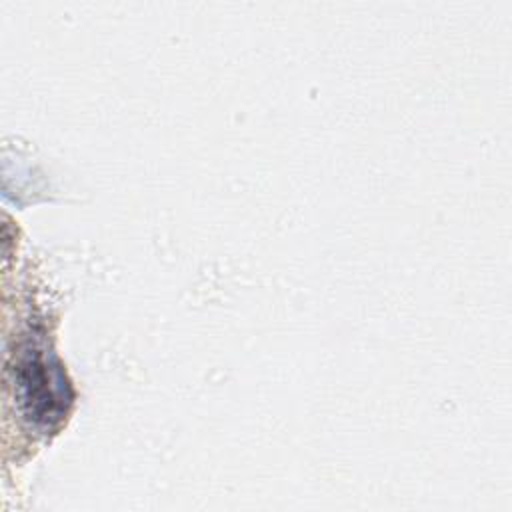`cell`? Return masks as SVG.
Returning a JSON list of instances; mask_svg holds the SVG:
<instances>
[{
    "label": "cell",
    "mask_w": 512,
    "mask_h": 512,
    "mask_svg": "<svg viewBox=\"0 0 512 512\" xmlns=\"http://www.w3.org/2000/svg\"><path fill=\"white\" fill-rule=\"evenodd\" d=\"M18 384L24 390V402L30 404L28 414L52 422L66 412L70 388L60 366L46 364L44 358H26L20 368Z\"/></svg>",
    "instance_id": "cell-1"
}]
</instances>
